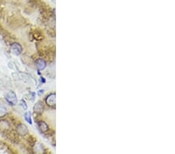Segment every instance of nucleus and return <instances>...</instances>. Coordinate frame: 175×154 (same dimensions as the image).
Segmentation results:
<instances>
[{
	"instance_id": "obj_1",
	"label": "nucleus",
	"mask_w": 175,
	"mask_h": 154,
	"mask_svg": "<svg viewBox=\"0 0 175 154\" xmlns=\"http://www.w3.org/2000/svg\"><path fill=\"white\" fill-rule=\"evenodd\" d=\"M5 98H6V101L8 102L9 104L15 105L17 104V96H16V94H14L13 92H12V91L9 92L8 94H6V97H5Z\"/></svg>"
},
{
	"instance_id": "obj_2",
	"label": "nucleus",
	"mask_w": 175,
	"mask_h": 154,
	"mask_svg": "<svg viewBox=\"0 0 175 154\" xmlns=\"http://www.w3.org/2000/svg\"><path fill=\"white\" fill-rule=\"evenodd\" d=\"M17 132L20 135H25L26 134H27L28 132L27 127L23 124L19 125L18 127H17Z\"/></svg>"
},
{
	"instance_id": "obj_3",
	"label": "nucleus",
	"mask_w": 175,
	"mask_h": 154,
	"mask_svg": "<svg viewBox=\"0 0 175 154\" xmlns=\"http://www.w3.org/2000/svg\"><path fill=\"white\" fill-rule=\"evenodd\" d=\"M45 101L47 103V105H49L50 107H53L55 105V94H51L49 96H47Z\"/></svg>"
},
{
	"instance_id": "obj_4",
	"label": "nucleus",
	"mask_w": 175,
	"mask_h": 154,
	"mask_svg": "<svg viewBox=\"0 0 175 154\" xmlns=\"http://www.w3.org/2000/svg\"><path fill=\"white\" fill-rule=\"evenodd\" d=\"M11 50L15 55H19L20 53L22 52V48L17 43H14V44H12Z\"/></svg>"
},
{
	"instance_id": "obj_5",
	"label": "nucleus",
	"mask_w": 175,
	"mask_h": 154,
	"mask_svg": "<svg viewBox=\"0 0 175 154\" xmlns=\"http://www.w3.org/2000/svg\"><path fill=\"white\" fill-rule=\"evenodd\" d=\"M38 127L39 129H40V130H41L42 132H47V130H48V126H47V125L46 124L45 122H44V121H40L38 123Z\"/></svg>"
},
{
	"instance_id": "obj_6",
	"label": "nucleus",
	"mask_w": 175,
	"mask_h": 154,
	"mask_svg": "<svg viewBox=\"0 0 175 154\" xmlns=\"http://www.w3.org/2000/svg\"><path fill=\"white\" fill-rule=\"evenodd\" d=\"M36 65L38 69H44L45 66H46V63H45V61L42 60V59H37L36 61Z\"/></svg>"
},
{
	"instance_id": "obj_7",
	"label": "nucleus",
	"mask_w": 175,
	"mask_h": 154,
	"mask_svg": "<svg viewBox=\"0 0 175 154\" xmlns=\"http://www.w3.org/2000/svg\"><path fill=\"white\" fill-rule=\"evenodd\" d=\"M43 109H44V107H43V105H42L41 102H38L33 107V110L36 113H41L43 111Z\"/></svg>"
},
{
	"instance_id": "obj_8",
	"label": "nucleus",
	"mask_w": 175,
	"mask_h": 154,
	"mask_svg": "<svg viewBox=\"0 0 175 154\" xmlns=\"http://www.w3.org/2000/svg\"><path fill=\"white\" fill-rule=\"evenodd\" d=\"M7 114V109L4 106H0V118L4 117Z\"/></svg>"
},
{
	"instance_id": "obj_9",
	"label": "nucleus",
	"mask_w": 175,
	"mask_h": 154,
	"mask_svg": "<svg viewBox=\"0 0 175 154\" xmlns=\"http://www.w3.org/2000/svg\"><path fill=\"white\" fill-rule=\"evenodd\" d=\"M9 127V125L7 123V121H0V129H8Z\"/></svg>"
},
{
	"instance_id": "obj_10",
	"label": "nucleus",
	"mask_w": 175,
	"mask_h": 154,
	"mask_svg": "<svg viewBox=\"0 0 175 154\" xmlns=\"http://www.w3.org/2000/svg\"><path fill=\"white\" fill-rule=\"evenodd\" d=\"M31 114L30 112H27L24 114V118H25V120L27 121L28 123H30V124H32V121H31Z\"/></svg>"
},
{
	"instance_id": "obj_11",
	"label": "nucleus",
	"mask_w": 175,
	"mask_h": 154,
	"mask_svg": "<svg viewBox=\"0 0 175 154\" xmlns=\"http://www.w3.org/2000/svg\"><path fill=\"white\" fill-rule=\"evenodd\" d=\"M21 103H22L23 104V108H25V109H27V105L25 104L26 103L25 102H23V100H21Z\"/></svg>"
}]
</instances>
